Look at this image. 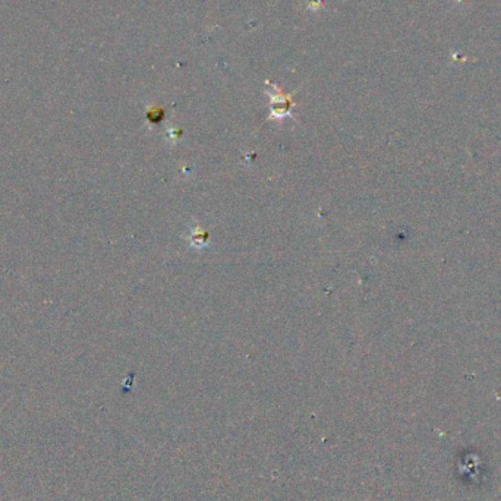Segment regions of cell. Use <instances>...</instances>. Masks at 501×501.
<instances>
[{"label":"cell","instance_id":"cell-1","mask_svg":"<svg viewBox=\"0 0 501 501\" xmlns=\"http://www.w3.org/2000/svg\"><path fill=\"white\" fill-rule=\"evenodd\" d=\"M266 91L270 97V119L283 120L292 118V109L295 106L292 94L283 93L281 88L271 81L266 83Z\"/></svg>","mask_w":501,"mask_h":501},{"label":"cell","instance_id":"cell-2","mask_svg":"<svg viewBox=\"0 0 501 501\" xmlns=\"http://www.w3.org/2000/svg\"><path fill=\"white\" fill-rule=\"evenodd\" d=\"M189 242H191V246L197 248V249L206 248L210 244V235L207 231H204L200 226H197L189 235Z\"/></svg>","mask_w":501,"mask_h":501},{"label":"cell","instance_id":"cell-4","mask_svg":"<svg viewBox=\"0 0 501 501\" xmlns=\"http://www.w3.org/2000/svg\"><path fill=\"white\" fill-rule=\"evenodd\" d=\"M308 8L312 12H317V10L324 8V0H308Z\"/></svg>","mask_w":501,"mask_h":501},{"label":"cell","instance_id":"cell-3","mask_svg":"<svg viewBox=\"0 0 501 501\" xmlns=\"http://www.w3.org/2000/svg\"><path fill=\"white\" fill-rule=\"evenodd\" d=\"M163 116H164V111L160 107H151L147 111V119L150 123H160Z\"/></svg>","mask_w":501,"mask_h":501}]
</instances>
